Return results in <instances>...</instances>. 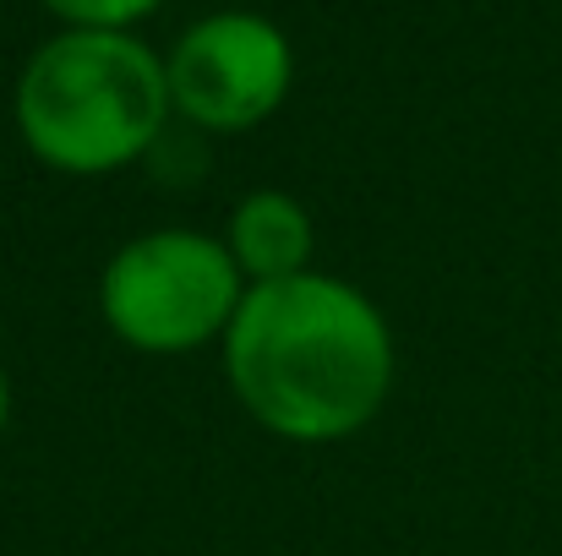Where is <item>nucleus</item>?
Instances as JSON below:
<instances>
[{
  "label": "nucleus",
  "instance_id": "f03ea898",
  "mask_svg": "<svg viewBox=\"0 0 562 556\" xmlns=\"http://www.w3.org/2000/svg\"><path fill=\"white\" fill-rule=\"evenodd\" d=\"M165 55L143 33L55 27L16 71L11 121L22 148L71 181L132 170L170 126Z\"/></svg>",
  "mask_w": 562,
  "mask_h": 556
},
{
  "label": "nucleus",
  "instance_id": "20e7f679",
  "mask_svg": "<svg viewBox=\"0 0 562 556\" xmlns=\"http://www.w3.org/2000/svg\"><path fill=\"white\" fill-rule=\"evenodd\" d=\"M170 110L213 137H240L268 126L295 88V44L290 33L246 5L207 11L181 27L165 49Z\"/></svg>",
  "mask_w": 562,
  "mask_h": 556
},
{
  "label": "nucleus",
  "instance_id": "7ed1b4c3",
  "mask_svg": "<svg viewBox=\"0 0 562 556\" xmlns=\"http://www.w3.org/2000/svg\"><path fill=\"white\" fill-rule=\"evenodd\" d=\"M246 290L224 235L143 229L110 251L99 273V317L126 350L176 361L224 344Z\"/></svg>",
  "mask_w": 562,
  "mask_h": 556
},
{
  "label": "nucleus",
  "instance_id": "f257e3e1",
  "mask_svg": "<svg viewBox=\"0 0 562 556\" xmlns=\"http://www.w3.org/2000/svg\"><path fill=\"white\" fill-rule=\"evenodd\" d=\"M218 350L240 409L295 447L361 436L398 382L387 311L361 284L323 268L251 284Z\"/></svg>",
  "mask_w": 562,
  "mask_h": 556
},
{
  "label": "nucleus",
  "instance_id": "39448f33",
  "mask_svg": "<svg viewBox=\"0 0 562 556\" xmlns=\"http://www.w3.org/2000/svg\"><path fill=\"white\" fill-rule=\"evenodd\" d=\"M224 246L246 284H284V279H301L317 268L312 262V251H317L312 207L279 185H257L235 202V213L224 224Z\"/></svg>",
  "mask_w": 562,
  "mask_h": 556
},
{
  "label": "nucleus",
  "instance_id": "0eeeda50",
  "mask_svg": "<svg viewBox=\"0 0 562 556\" xmlns=\"http://www.w3.org/2000/svg\"><path fill=\"white\" fill-rule=\"evenodd\" d=\"M5 425H11V382L0 371V442H5Z\"/></svg>",
  "mask_w": 562,
  "mask_h": 556
},
{
  "label": "nucleus",
  "instance_id": "423d86ee",
  "mask_svg": "<svg viewBox=\"0 0 562 556\" xmlns=\"http://www.w3.org/2000/svg\"><path fill=\"white\" fill-rule=\"evenodd\" d=\"M60 27H115V33H137V22H148L165 0H38Z\"/></svg>",
  "mask_w": 562,
  "mask_h": 556
}]
</instances>
